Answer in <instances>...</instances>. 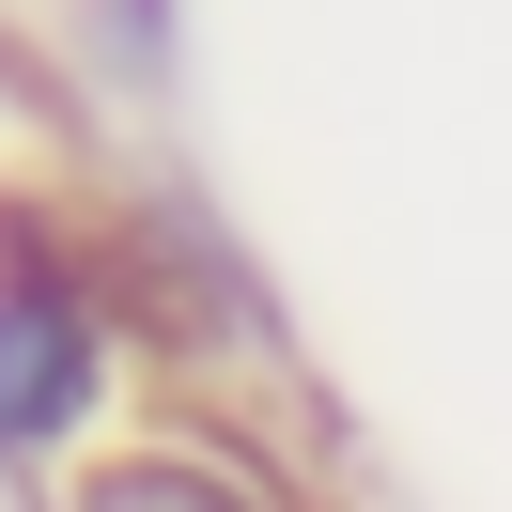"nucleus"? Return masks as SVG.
I'll list each match as a JSON object with an SVG mask.
<instances>
[{
  "label": "nucleus",
  "mask_w": 512,
  "mask_h": 512,
  "mask_svg": "<svg viewBox=\"0 0 512 512\" xmlns=\"http://www.w3.org/2000/svg\"><path fill=\"white\" fill-rule=\"evenodd\" d=\"M125 295L94 264V218L0 202V481L94 466L125 419Z\"/></svg>",
  "instance_id": "f257e3e1"
},
{
  "label": "nucleus",
  "mask_w": 512,
  "mask_h": 512,
  "mask_svg": "<svg viewBox=\"0 0 512 512\" xmlns=\"http://www.w3.org/2000/svg\"><path fill=\"white\" fill-rule=\"evenodd\" d=\"M63 512H295V497L249 466V450L187 435V419H140V435H109L94 466H63Z\"/></svg>",
  "instance_id": "7ed1b4c3"
},
{
  "label": "nucleus",
  "mask_w": 512,
  "mask_h": 512,
  "mask_svg": "<svg viewBox=\"0 0 512 512\" xmlns=\"http://www.w3.org/2000/svg\"><path fill=\"white\" fill-rule=\"evenodd\" d=\"M94 264H109V295H125V342H156L171 373H202L218 342H280V295H264V264L202 218V187L94 202Z\"/></svg>",
  "instance_id": "f03ea898"
},
{
  "label": "nucleus",
  "mask_w": 512,
  "mask_h": 512,
  "mask_svg": "<svg viewBox=\"0 0 512 512\" xmlns=\"http://www.w3.org/2000/svg\"><path fill=\"white\" fill-rule=\"evenodd\" d=\"M47 63L94 109H171L187 94V0H47Z\"/></svg>",
  "instance_id": "20e7f679"
}]
</instances>
